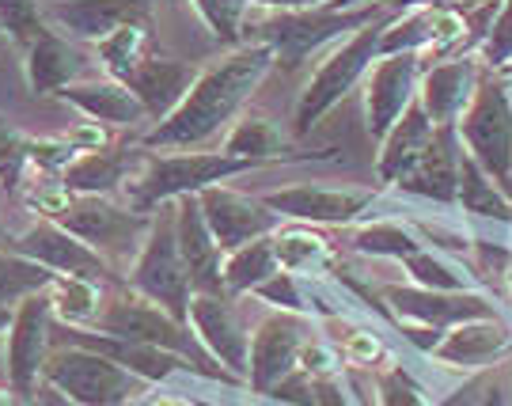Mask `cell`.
I'll list each match as a JSON object with an SVG mask.
<instances>
[{"label":"cell","mask_w":512,"mask_h":406,"mask_svg":"<svg viewBox=\"0 0 512 406\" xmlns=\"http://www.w3.org/2000/svg\"><path fill=\"white\" fill-rule=\"evenodd\" d=\"M4 240H8V232H4V228H0V247H4Z\"/></svg>","instance_id":"57"},{"label":"cell","mask_w":512,"mask_h":406,"mask_svg":"<svg viewBox=\"0 0 512 406\" xmlns=\"http://www.w3.org/2000/svg\"><path fill=\"white\" fill-rule=\"evenodd\" d=\"M421 69L425 57L421 54H387L380 57L365 76V130L368 137L380 145L387 130L410 111V103L418 99Z\"/></svg>","instance_id":"15"},{"label":"cell","mask_w":512,"mask_h":406,"mask_svg":"<svg viewBox=\"0 0 512 406\" xmlns=\"http://www.w3.org/2000/svg\"><path fill=\"white\" fill-rule=\"evenodd\" d=\"M391 8H399V4L395 0H368V4H353V8L323 4V8H300V12H274L270 19L247 27V42H266L274 50L277 65L293 73L311 54L338 46L342 38L376 23Z\"/></svg>","instance_id":"3"},{"label":"cell","mask_w":512,"mask_h":406,"mask_svg":"<svg viewBox=\"0 0 512 406\" xmlns=\"http://www.w3.org/2000/svg\"><path fill=\"white\" fill-rule=\"evenodd\" d=\"M387 319L403 331V338L425 357L440 342V334L456 327L463 319L478 315H501L497 300L486 289H459V293H440V289H421V285H384L380 289Z\"/></svg>","instance_id":"6"},{"label":"cell","mask_w":512,"mask_h":406,"mask_svg":"<svg viewBox=\"0 0 512 406\" xmlns=\"http://www.w3.org/2000/svg\"><path fill=\"white\" fill-rule=\"evenodd\" d=\"M12 395H16V391H4V388H0V406H16V399H12Z\"/></svg>","instance_id":"55"},{"label":"cell","mask_w":512,"mask_h":406,"mask_svg":"<svg viewBox=\"0 0 512 406\" xmlns=\"http://www.w3.org/2000/svg\"><path fill=\"white\" fill-rule=\"evenodd\" d=\"M475 406H509V395H505V388H497V384H494V388L486 391Z\"/></svg>","instance_id":"52"},{"label":"cell","mask_w":512,"mask_h":406,"mask_svg":"<svg viewBox=\"0 0 512 406\" xmlns=\"http://www.w3.org/2000/svg\"><path fill=\"white\" fill-rule=\"evenodd\" d=\"M262 164L255 160H239L232 152H202V148H190V152H152L145 148L137 171L126 179L122 194L133 209L152 213L167 202H179L186 194H202L205 186L213 183H232L239 175H251Z\"/></svg>","instance_id":"2"},{"label":"cell","mask_w":512,"mask_h":406,"mask_svg":"<svg viewBox=\"0 0 512 406\" xmlns=\"http://www.w3.org/2000/svg\"><path fill=\"white\" fill-rule=\"evenodd\" d=\"M274 255L285 274L304 281H327L330 274H338V251L315 224H281L274 232Z\"/></svg>","instance_id":"29"},{"label":"cell","mask_w":512,"mask_h":406,"mask_svg":"<svg viewBox=\"0 0 512 406\" xmlns=\"http://www.w3.org/2000/svg\"><path fill=\"white\" fill-rule=\"evenodd\" d=\"M126 285H133L137 293H145L148 300H156L160 308L183 319L190 315V270L179 251V228H175V202L152 209V228H148L145 243L137 251L133 266L126 270Z\"/></svg>","instance_id":"8"},{"label":"cell","mask_w":512,"mask_h":406,"mask_svg":"<svg viewBox=\"0 0 512 406\" xmlns=\"http://www.w3.org/2000/svg\"><path fill=\"white\" fill-rule=\"evenodd\" d=\"M175 228H179V251L190 270L194 293H224V251L205 224L198 194H186L175 202Z\"/></svg>","instance_id":"24"},{"label":"cell","mask_w":512,"mask_h":406,"mask_svg":"<svg viewBox=\"0 0 512 406\" xmlns=\"http://www.w3.org/2000/svg\"><path fill=\"white\" fill-rule=\"evenodd\" d=\"M54 304L50 293L27 296L16 304L12 323H8V342H4V372H8V388L19 399H31L42 388V369L50 361V342H54Z\"/></svg>","instance_id":"11"},{"label":"cell","mask_w":512,"mask_h":406,"mask_svg":"<svg viewBox=\"0 0 512 406\" xmlns=\"http://www.w3.org/2000/svg\"><path fill=\"white\" fill-rule=\"evenodd\" d=\"M501 274H505V296H509V304H512V255L505 259V270H501Z\"/></svg>","instance_id":"53"},{"label":"cell","mask_w":512,"mask_h":406,"mask_svg":"<svg viewBox=\"0 0 512 406\" xmlns=\"http://www.w3.org/2000/svg\"><path fill=\"white\" fill-rule=\"evenodd\" d=\"M42 388L57 391L73 406H129L137 395H145L148 384L99 350L65 342L50 350V361L42 369Z\"/></svg>","instance_id":"7"},{"label":"cell","mask_w":512,"mask_h":406,"mask_svg":"<svg viewBox=\"0 0 512 406\" xmlns=\"http://www.w3.org/2000/svg\"><path fill=\"white\" fill-rule=\"evenodd\" d=\"M92 50H95V61H99L103 76L126 80V76L152 54V23H126V27L110 31L107 38H99Z\"/></svg>","instance_id":"36"},{"label":"cell","mask_w":512,"mask_h":406,"mask_svg":"<svg viewBox=\"0 0 512 406\" xmlns=\"http://www.w3.org/2000/svg\"><path fill=\"white\" fill-rule=\"evenodd\" d=\"M372 403L376 406H437V395L421 384L414 372L406 369L403 361H391L372 376Z\"/></svg>","instance_id":"38"},{"label":"cell","mask_w":512,"mask_h":406,"mask_svg":"<svg viewBox=\"0 0 512 406\" xmlns=\"http://www.w3.org/2000/svg\"><path fill=\"white\" fill-rule=\"evenodd\" d=\"M255 8H270V12H300V8H323L334 0H251Z\"/></svg>","instance_id":"49"},{"label":"cell","mask_w":512,"mask_h":406,"mask_svg":"<svg viewBox=\"0 0 512 406\" xmlns=\"http://www.w3.org/2000/svg\"><path fill=\"white\" fill-rule=\"evenodd\" d=\"M395 12H399V8H391V12L380 16L376 23H368V27L353 31L349 38H342V42L315 65V73L308 76L304 92L296 99L293 137H308L357 84H365L368 69L380 61V42H384V31H387V23L395 19Z\"/></svg>","instance_id":"5"},{"label":"cell","mask_w":512,"mask_h":406,"mask_svg":"<svg viewBox=\"0 0 512 406\" xmlns=\"http://www.w3.org/2000/svg\"><path fill=\"white\" fill-rule=\"evenodd\" d=\"M220 148L239 160L255 164H300V160H330V152H308L296 148L293 137L277 126L270 114H239L232 130L220 137Z\"/></svg>","instance_id":"26"},{"label":"cell","mask_w":512,"mask_h":406,"mask_svg":"<svg viewBox=\"0 0 512 406\" xmlns=\"http://www.w3.org/2000/svg\"><path fill=\"white\" fill-rule=\"evenodd\" d=\"M198 80V69L186 65V61H175V57L164 54H148L133 73L126 76L129 92L145 103L148 122H164L167 114L183 103V95L190 92V84Z\"/></svg>","instance_id":"28"},{"label":"cell","mask_w":512,"mask_h":406,"mask_svg":"<svg viewBox=\"0 0 512 406\" xmlns=\"http://www.w3.org/2000/svg\"><path fill=\"white\" fill-rule=\"evenodd\" d=\"M92 65L99 61H92V54L76 38L61 35L50 23L23 50V73H27V88L35 95H57L69 84L92 80Z\"/></svg>","instance_id":"22"},{"label":"cell","mask_w":512,"mask_h":406,"mask_svg":"<svg viewBox=\"0 0 512 406\" xmlns=\"http://www.w3.org/2000/svg\"><path fill=\"white\" fill-rule=\"evenodd\" d=\"M12 312H16V308H0V334L8 331V323H12Z\"/></svg>","instance_id":"54"},{"label":"cell","mask_w":512,"mask_h":406,"mask_svg":"<svg viewBox=\"0 0 512 406\" xmlns=\"http://www.w3.org/2000/svg\"><path fill=\"white\" fill-rule=\"evenodd\" d=\"M69 141L76 145V152H92V148H103V145H110V137H107V126L103 122H84V126H76L73 133H65Z\"/></svg>","instance_id":"48"},{"label":"cell","mask_w":512,"mask_h":406,"mask_svg":"<svg viewBox=\"0 0 512 406\" xmlns=\"http://www.w3.org/2000/svg\"><path fill=\"white\" fill-rule=\"evenodd\" d=\"M342 350L330 342V338H315L311 334L308 342H304V350H300V361H296V369L308 372L311 380H327V376H342Z\"/></svg>","instance_id":"47"},{"label":"cell","mask_w":512,"mask_h":406,"mask_svg":"<svg viewBox=\"0 0 512 406\" xmlns=\"http://www.w3.org/2000/svg\"><path fill=\"white\" fill-rule=\"evenodd\" d=\"M482 76H486V65H482V57L478 54L440 57V61H433V65L421 69L418 103L425 107V114L433 118L437 130H452V126H459V118H463L467 107L475 103Z\"/></svg>","instance_id":"17"},{"label":"cell","mask_w":512,"mask_h":406,"mask_svg":"<svg viewBox=\"0 0 512 406\" xmlns=\"http://www.w3.org/2000/svg\"><path fill=\"white\" fill-rule=\"evenodd\" d=\"M92 331L114 334V338H133V342H152V346H164V350L183 353L186 361H194L205 372V380H220V384H236L247 388L239 376L217 365L209 353L202 350V342L194 338L190 323L175 319V315L160 308L156 300H148L145 293H137L133 285H118L114 293H107L103 300V312L95 319Z\"/></svg>","instance_id":"4"},{"label":"cell","mask_w":512,"mask_h":406,"mask_svg":"<svg viewBox=\"0 0 512 406\" xmlns=\"http://www.w3.org/2000/svg\"><path fill=\"white\" fill-rule=\"evenodd\" d=\"M338 8H353V4H368V0H334ZM399 8H437V4H471V0H395Z\"/></svg>","instance_id":"51"},{"label":"cell","mask_w":512,"mask_h":406,"mask_svg":"<svg viewBox=\"0 0 512 406\" xmlns=\"http://www.w3.org/2000/svg\"><path fill=\"white\" fill-rule=\"evenodd\" d=\"M129 406H198L183 399V395H175V391H156V395H137Z\"/></svg>","instance_id":"50"},{"label":"cell","mask_w":512,"mask_h":406,"mask_svg":"<svg viewBox=\"0 0 512 406\" xmlns=\"http://www.w3.org/2000/svg\"><path fill=\"white\" fill-rule=\"evenodd\" d=\"M281 266H277L274 255V236H262V240H251L228 251L224 255V293L228 296H247L255 293L266 277H274Z\"/></svg>","instance_id":"35"},{"label":"cell","mask_w":512,"mask_h":406,"mask_svg":"<svg viewBox=\"0 0 512 406\" xmlns=\"http://www.w3.org/2000/svg\"><path fill=\"white\" fill-rule=\"evenodd\" d=\"M501 76H505V80H509V84H512V61H509V65H505V69H501Z\"/></svg>","instance_id":"56"},{"label":"cell","mask_w":512,"mask_h":406,"mask_svg":"<svg viewBox=\"0 0 512 406\" xmlns=\"http://www.w3.org/2000/svg\"><path fill=\"white\" fill-rule=\"evenodd\" d=\"M69 342L99 350L103 357L118 361L122 369H129L137 380L145 384H167V380H205V372L186 361L183 353L152 346V342H133V338H114V334H99L92 327H65Z\"/></svg>","instance_id":"19"},{"label":"cell","mask_w":512,"mask_h":406,"mask_svg":"<svg viewBox=\"0 0 512 406\" xmlns=\"http://www.w3.org/2000/svg\"><path fill=\"white\" fill-rule=\"evenodd\" d=\"M76 156L80 152H76V145L69 137H27V160H31L35 175H54V179H61Z\"/></svg>","instance_id":"44"},{"label":"cell","mask_w":512,"mask_h":406,"mask_svg":"<svg viewBox=\"0 0 512 406\" xmlns=\"http://www.w3.org/2000/svg\"><path fill=\"white\" fill-rule=\"evenodd\" d=\"M315 334V323L308 315L293 312H270L262 315L251 331V365H247V391L251 395H266L274 391L289 372H296L300 350Z\"/></svg>","instance_id":"13"},{"label":"cell","mask_w":512,"mask_h":406,"mask_svg":"<svg viewBox=\"0 0 512 406\" xmlns=\"http://www.w3.org/2000/svg\"><path fill=\"white\" fill-rule=\"evenodd\" d=\"M478 57H482V65L494 69V73H501L512 61V0H501V4H497L494 19H490V31H486L482 46H478Z\"/></svg>","instance_id":"45"},{"label":"cell","mask_w":512,"mask_h":406,"mask_svg":"<svg viewBox=\"0 0 512 406\" xmlns=\"http://www.w3.org/2000/svg\"><path fill=\"white\" fill-rule=\"evenodd\" d=\"M61 103H69L73 111H80L92 122L114 126V130H137L148 122L145 103L129 92L126 80H114V76H92V80H80L57 92Z\"/></svg>","instance_id":"25"},{"label":"cell","mask_w":512,"mask_h":406,"mask_svg":"<svg viewBox=\"0 0 512 406\" xmlns=\"http://www.w3.org/2000/svg\"><path fill=\"white\" fill-rule=\"evenodd\" d=\"M73 232L76 240H84L92 251H99L103 259L118 270H129L141 243H145L148 228H152V213H141L129 202H114V198H73V205L57 217Z\"/></svg>","instance_id":"10"},{"label":"cell","mask_w":512,"mask_h":406,"mask_svg":"<svg viewBox=\"0 0 512 406\" xmlns=\"http://www.w3.org/2000/svg\"><path fill=\"white\" fill-rule=\"evenodd\" d=\"M54 270H46L42 262L19 255L12 247H0V308H16L27 296L50 293Z\"/></svg>","instance_id":"37"},{"label":"cell","mask_w":512,"mask_h":406,"mask_svg":"<svg viewBox=\"0 0 512 406\" xmlns=\"http://www.w3.org/2000/svg\"><path fill=\"white\" fill-rule=\"evenodd\" d=\"M156 0H46L42 16L76 42H99L126 23H152Z\"/></svg>","instance_id":"23"},{"label":"cell","mask_w":512,"mask_h":406,"mask_svg":"<svg viewBox=\"0 0 512 406\" xmlns=\"http://www.w3.org/2000/svg\"><path fill=\"white\" fill-rule=\"evenodd\" d=\"M198 202H202L205 224H209V232H213V240L220 243L224 255L243 247V243L274 236L277 228L285 224L262 198L243 194V190L228 183L205 186L202 194H198Z\"/></svg>","instance_id":"16"},{"label":"cell","mask_w":512,"mask_h":406,"mask_svg":"<svg viewBox=\"0 0 512 406\" xmlns=\"http://www.w3.org/2000/svg\"><path fill=\"white\" fill-rule=\"evenodd\" d=\"M353 251L365 255V259H387V262H403L414 251L429 247V240L421 236V228L410 217H372V221L353 224Z\"/></svg>","instance_id":"32"},{"label":"cell","mask_w":512,"mask_h":406,"mask_svg":"<svg viewBox=\"0 0 512 406\" xmlns=\"http://www.w3.org/2000/svg\"><path fill=\"white\" fill-rule=\"evenodd\" d=\"M251 296H258L266 308H277V312H293V315H308V319H315L308 281L296 274H285V270H277L274 277H266Z\"/></svg>","instance_id":"40"},{"label":"cell","mask_w":512,"mask_h":406,"mask_svg":"<svg viewBox=\"0 0 512 406\" xmlns=\"http://www.w3.org/2000/svg\"><path fill=\"white\" fill-rule=\"evenodd\" d=\"M0 27H4V35L12 38L19 50H27L31 38L46 27L42 4L38 0H0Z\"/></svg>","instance_id":"43"},{"label":"cell","mask_w":512,"mask_h":406,"mask_svg":"<svg viewBox=\"0 0 512 406\" xmlns=\"http://www.w3.org/2000/svg\"><path fill=\"white\" fill-rule=\"evenodd\" d=\"M194 338L202 350L239 376L247 384V365H251V327L243 323L236 308V296L228 293H194L190 296V315H186Z\"/></svg>","instance_id":"14"},{"label":"cell","mask_w":512,"mask_h":406,"mask_svg":"<svg viewBox=\"0 0 512 406\" xmlns=\"http://www.w3.org/2000/svg\"><path fill=\"white\" fill-rule=\"evenodd\" d=\"M330 342L342 350L346 365H353V369H372V365H384L387 357H391L384 338L372 331V327H357V323L346 327V334H334Z\"/></svg>","instance_id":"41"},{"label":"cell","mask_w":512,"mask_h":406,"mask_svg":"<svg viewBox=\"0 0 512 406\" xmlns=\"http://www.w3.org/2000/svg\"><path fill=\"white\" fill-rule=\"evenodd\" d=\"M274 65L277 57L266 42L232 46L224 57L198 69V80L190 84L183 103L167 114L164 122H156L148 133H141L137 141L152 152L205 148L213 137H224L232 130V122L243 114V107L251 103V95L262 88V80Z\"/></svg>","instance_id":"1"},{"label":"cell","mask_w":512,"mask_h":406,"mask_svg":"<svg viewBox=\"0 0 512 406\" xmlns=\"http://www.w3.org/2000/svg\"><path fill=\"white\" fill-rule=\"evenodd\" d=\"M103 300H107V289L99 277L57 274L50 285V304L65 327H95V319L103 312Z\"/></svg>","instance_id":"34"},{"label":"cell","mask_w":512,"mask_h":406,"mask_svg":"<svg viewBox=\"0 0 512 406\" xmlns=\"http://www.w3.org/2000/svg\"><path fill=\"white\" fill-rule=\"evenodd\" d=\"M456 209L475 224H494V228H512V202L509 194L494 183V175H486L475 164V156L463 148L459 152V198Z\"/></svg>","instance_id":"31"},{"label":"cell","mask_w":512,"mask_h":406,"mask_svg":"<svg viewBox=\"0 0 512 406\" xmlns=\"http://www.w3.org/2000/svg\"><path fill=\"white\" fill-rule=\"evenodd\" d=\"M190 4H194V12L202 16V23L209 27V35L217 38V42L243 46L251 0H190Z\"/></svg>","instance_id":"39"},{"label":"cell","mask_w":512,"mask_h":406,"mask_svg":"<svg viewBox=\"0 0 512 406\" xmlns=\"http://www.w3.org/2000/svg\"><path fill=\"white\" fill-rule=\"evenodd\" d=\"M512 353V323L505 315H478L463 319L440 334V342L425 353L433 365L452 372H482Z\"/></svg>","instance_id":"18"},{"label":"cell","mask_w":512,"mask_h":406,"mask_svg":"<svg viewBox=\"0 0 512 406\" xmlns=\"http://www.w3.org/2000/svg\"><path fill=\"white\" fill-rule=\"evenodd\" d=\"M73 198H76L73 190L61 183V179H54V175H38V183H31L23 190L27 209H35L38 217H50V221H57L73 205Z\"/></svg>","instance_id":"46"},{"label":"cell","mask_w":512,"mask_h":406,"mask_svg":"<svg viewBox=\"0 0 512 406\" xmlns=\"http://www.w3.org/2000/svg\"><path fill=\"white\" fill-rule=\"evenodd\" d=\"M4 247H12L19 255L42 262L54 274H80V277H99V281L107 274H114V266L99 251H92L84 240H76L65 224L50 221V217H38L31 228L8 236Z\"/></svg>","instance_id":"20"},{"label":"cell","mask_w":512,"mask_h":406,"mask_svg":"<svg viewBox=\"0 0 512 406\" xmlns=\"http://www.w3.org/2000/svg\"><path fill=\"white\" fill-rule=\"evenodd\" d=\"M31 171L27 133H19L8 118H0V190H19Z\"/></svg>","instance_id":"42"},{"label":"cell","mask_w":512,"mask_h":406,"mask_svg":"<svg viewBox=\"0 0 512 406\" xmlns=\"http://www.w3.org/2000/svg\"><path fill=\"white\" fill-rule=\"evenodd\" d=\"M459 145L475 156V164L494 175L501 190L512 186V84L486 69L475 103L459 118Z\"/></svg>","instance_id":"9"},{"label":"cell","mask_w":512,"mask_h":406,"mask_svg":"<svg viewBox=\"0 0 512 406\" xmlns=\"http://www.w3.org/2000/svg\"><path fill=\"white\" fill-rule=\"evenodd\" d=\"M410 285L421 289H440V293H459V289H482V274L475 270V262L459 259L452 251L440 247H421L410 259L399 262Z\"/></svg>","instance_id":"33"},{"label":"cell","mask_w":512,"mask_h":406,"mask_svg":"<svg viewBox=\"0 0 512 406\" xmlns=\"http://www.w3.org/2000/svg\"><path fill=\"white\" fill-rule=\"evenodd\" d=\"M141 156H145V145L141 141H129V145H103V148H92V152H80L69 171L61 175V183L73 190L76 198H114L126 179L137 171L141 164Z\"/></svg>","instance_id":"27"},{"label":"cell","mask_w":512,"mask_h":406,"mask_svg":"<svg viewBox=\"0 0 512 406\" xmlns=\"http://www.w3.org/2000/svg\"><path fill=\"white\" fill-rule=\"evenodd\" d=\"M433 133H437L433 118H429L425 107L414 99L410 111H406L403 118L387 130L384 141H380V152H376V183L384 186V190H391V186L399 183V175L425 152V145L433 141Z\"/></svg>","instance_id":"30"},{"label":"cell","mask_w":512,"mask_h":406,"mask_svg":"<svg viewBox=\"0 0 512 406\" xmlns=\"http://www.w3.org/2000/svg\"><path fill=\"white\" fill-rule=\"evenodd\" d=\"M459 133L452 130H437L433 141L425 145L414 164L399 175V183L391 186V194L399 198H418V202L440 205V209H456L459 198Z\"/></svg>","instance_id":"21"},{"label":"cell","mask_w":512,"mask_h":406,"mask_svg":"<svg viewBox=\"0 0 512 406\" xmlns=\"http://www.w3.org/2000/svg\"><path fill=\"white\" fill-rule=\"evenodd\" d=\"M258 198L270 205L281 221L315 224V228H346V224L361 221L368 209L380 202V190L296 183L270 190V194H258Z\"/></svg>","instance_id":"12"}]
</instances>
